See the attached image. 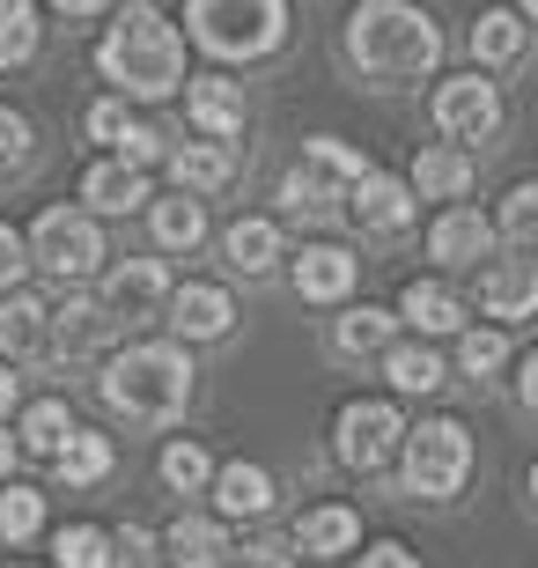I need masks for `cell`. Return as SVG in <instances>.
Wrapping results in <instances>:
<instances>
[{
  "label": "cell",
  "instance_id": "19",
  "mask_svg": "<svg viewBox=\"0 0 538 568\" xmlns=\"http://www.w3.org/2000/svg\"><path fill=\"white\" fill-rule=\"evenodd\" d=\"M406 192H414V200H465V192H473V155L450 148V141L420 148L414 170H406Z\"/></svg>",
  "mask_w": 538,
  "mask_h": 568
},
{
  "label": "cell",
  "instance_id": "37",
  "mask_svg": "<svg viewBox=\"0 0 538 568\" xmlns=\"http://www.w3.org/2000/svg\"><path fill=\"white\" fill-rule=\"evenodd\" d=\"M457 369H465V377H495V369H509V333H495V325H487V333H457Z\"/></svg>",
  "mask_w": 538,
  "mask_h": 568
},
{
  "label": "cell",
  "instance_id": "23",
  "mask_svg": "<svg viewBox=\"0 0 538 568\" xmlns=\"http://www.w3.org/2000/svg\"><path fill=\"white\" fill-rule=\"evenodd\" d=\"M354 266L339 244H311V252L295 258V295H311V303H347V288H354Z\"/></svg>",
  "mask_w": 538,
  "mask_h": 568
},
{
  "label": "cell",
  "instance_id": "25",
  "mask_svg": "<svg viewBox=\"0 0 538 568\" xmlns=\"http://www.w3.org/2000/svg\"><path fill=\"white\" fill-rule=\"evenodd\" d=\"M44 311H52V303H38V295H22V288L0 295V362L44 355Z\"/></svg>",
  "mask_w": 538,
  "mask_h": 568
},
{
  "label": "cell",
  "instance_id": "39",
  "mask_svg": "<svg viewBox=\"0 0 538 568\" xmlns=\"http://www.w3.org/2000/svg\"><path fill=\"white\" fill-rule=\"evenodd\" d=\"M495 236H509V252H524L538 236V185H517L509 200H501V230Z\"/></svg>",
  "mask_w": 538,
  "mask_h": 568
},
{
  "label": "cell",
  "instance_id": "34",
  "mask_svg": "<svg viewBox=\"0 0 538 568\" xmlns=\"http://www.w3.org/2000/svg\"><path fill=\"white\" fill-rule=\"evenodd\" d=\"M111 531L104 525H60L52 531V568H104Z\"/></svg>",
  "mask_w": 538,
  "mask_h": 568
},
{
  "label": "cell",
  "instance_id": "24",
  "mask_svg": "<svg viewBox=\"0 0 538 568\" xmlns=\"http://www.w3.org/2000/svg\"><path fill=\"white\" fill-rule=\"evenodd\" d=\"M392 333H398V317H392V311H376V303H354V311L332 317V355L369 362V355H384V347H392Z\"/></svg>",
  "mask_w": 538,
  "mask_h": 568
},
{
  "label": "cell",
  "instance_id": "12",
  "mask_svg": "<svg viewBox=\"0 0 538 568\" xmlns=\"http://www.w3.org/2000/svg\"><path fill=\"white\" fill-rule=\"evenodd\" d=\"M229 317H236V303H229V288H214V281H185V288L163 295V325L177 333V347H185V339H222Z\"/></svg>",
  "mask_w": 538,
  "mask_h": 568
},
{
  "label": "cell",
  "instance_id": "32",
  "mask_svg": "<svg viewBox=\"0 0 538 568\" xmlns=\"http://www.w3.org/2000/svg\"><path fill=\"white\" fill-rule=\"evenodd\" d=\"M207 236V207L192 200V192H177V200H155V244L163 252H192Z\"/></svg>",
  "mask_w": 538,
  "mask_h": 568
},
{
  "label": "cell",
  "instance_id": "15",
  "mask_svg": "<svg viewBox=\"0 0 538 568\" xmlns=\"http://www.w3.org/2000/svg\"><path fill=\"white\" fill-rule=\"evenodd\" d=\"M111 333H119V325L97 311V295H67L60 311H44V355H67V362H74V355H97Z\"/></svg>",
  "mask_w": 538,
  "mask_h": 568
},
{
  "label": "cell",
  "instance_id": "20",
  "mask_svg": "<svg viewBox=\"0 0 538 568\" xmlns=\"http://www.w3.org/2000/svg\"><path fill=\"white\" fill-rule=\"evenodd\" d=\"M222 258H229V274H273V258H281V222H266V214H236L222 230Z\"/></svg>",
  "mask_w": 538,
  "mask_h": 568
},
{
  "label": "cell",
  "instance_id": "3",
  "mask_svg": "<svg viewBox=\"0 0 538 568\" xmlns=\"http://www.w3.org/2000/svg\"><path fill=\"white\" fill-rule=\"evenodd\" d=\"M97 392H104V406L119 414V422L163 428V422H177L185 399H192V355L177 347V339H133L125 355L104 362Z\"/></svg>",
  "mask_w": 538,
  "mask_h": 568
},
{
  "label": "cell",
  "instance_id": "36",
  "mask_svg": "<svg viewBox=\"0 0 538 568\" xmlns=\"http://www.w3.org/2000/svg\"><path fill=\"white\" fill-rule=\"evenodd\" d=\"M30 155H38V126H30L16 104H0V185H8V178H22V170H30Z\"/></svg>",
  "mask_w": 538,
  "mask_h": 568
},
{
  "label": "cell",
  "instance_id": "43",
  "mask_svg": "<svg viewBox=\"0 0 538 568\" xmlns=\"http://www.w3.org/2000/svg\"><path fill=\"white\" fill-rule=\"evenodd\" d=\"M22 274H30V252H22V230H8L0 222V295L22 288Z\"/></svg>",
  "mask_w": 538,
  "mask_h": 568
},
{
  "label": "cell",
  "instance_id": "2",
  "mask_svg": "<svg viewBox=\"0 0 538 568\" xmlns=\"http://www.w3.org/2000/svg\"><path fill=\"white\" fill-rule=\"evenodd\" d=\"M347 60L384 89H406L420 74H435L443 60V30L428 22V8L414 0H354L347 16Z\"/></svg>",
  "mask_w": 538,
  "mask_h": 568
},
{
  "label": "cell",
  "instance_id": "21",
  "mask_svg": "<svg viewBox=\"0 0 538 568\" xmlns=\"http://www.w3.org/2000/svg\"><path fill=\"white\" fill-rule=\"evenodd\" d=\"M163 568H229V539L214 517H177V525L155 539Z\"/></svg>",
  "mask_w": 538,
  "mask_h": 568
},
{
  "label": "cell",
  "instance_id": "18",
  "mask_svg": "<svg viewBox=\"0 0 538 568\" xmlns=\"http://www.w3.org/2000/svg\"><path fill=\"white\" fill-rule=\"evenodd\" d=\"M479 311L501 317V325H524L538 311V274L531 258H495L487 274H479Z\"/></svg>",
  "mask_w": 538,
  "mask_h": 568
},
{
  "label": "cell",
  "instance_id": "51",
  "mask_svg": "<svg viewBox=\"0 0 538 568\" xmlns=\"http://www.w3.org/2000/svg\"><path fill=\"white\" fill-rule=\"evenodd\" d=\"M16 568H22V561H16Z\"/></svg>",
  "mask_w": 538,
  "mask_h": 568
},
{
  "label": "cell",
  "instance_id": "5",
  "mask_svg": "<svg viewBox=\"0 0 538 568\" xmlns=\"http://www.w3.org/2000/svg\"><path fill=\"white\" fill-rule=\"evenodd\" d=\"M398 458H406V487H414L420 503H450L457 487H465V473H473V436H465V422L435 414V422L398 436Z\"/></svg>",
  "mask_w": 538,
  "mask_h": 568
},
{
  "label": "cell",
  "instance_id": "1",
  "mask_svg": "<svg viewBox=\"0 0 538 568\" xmlns=\"http://www.w3.org/2000/svg\"><path fill=\"white\" fill-rule=\"evenodd\" d=\"M97 74L111 82V97H177L185 89V38H177V22L163 8H148V0H125L119 16L104 22V38H97Z\"/></svg>",
  "mask_w": 538,
  "mask_h": 568
},
{
  "label": "cell",
  "instance_id": "17",
  "mask_svg": "<svg viewBox=\"0 0 538 568\" xmlns=\"http://www.w3.org/2000/svg\"><path fill=\"white\" fill-rule=\"evenodd\" d=\"M398 317L414 325V333H428V339H443V333H465V295L450 288L443 274H428V281H406V295H398Z\"/></svg>",
  "mask_w": 538,
  "mask_h": 568
},
{
  "label": "cell",
  "instance_id": "50",
  "mask_svg": "<svg viewBox=\"0 0 538 568\" xmlns=\"http://www.w3.org/2000/svg\"><path fill=\"white\" fill-rule=\"evenodd\" d=\"M517 16H524V22H531V16H538V0H517Z\"/></svg>",
  "mask_w": 538,
  "mask_h": 568
},
{
  "label": "cell",
  "instance_id": "13",
  "mask_svg": "<svg viewBox=\"0 0 538 568\" xmlns=\"http://www.w3.org/2000/svg\"><path fill=\"white\" fill-rule=\"evenodd\" d=\"M428 258L435 266H479V258H495V222L479 207H443L435 214V230H428Z\"/></svg>",
  "mask_w": 538,
  "mask_h": 568
},
{
  "label": "cell",
  "instance_id": "7",
  "mask_svg": "<svg viewBox=\"0 0 538 568\" xmlns=\"http://www.w3.org/2000/svg\"><path fill=\"white\" fill-rule=\"evenodd\" d=\"M362 170L369 163H362L347 141H303V155H295L288 178H281V200H288V214H332L354 192Z\"/></svg>",
  "mask_w": 538,
  "mask_h": 568
},
{
  "label": "cell",
  "instance_id": "38",
  "mask_svg": "<svg viewBox=\"0 0 538 568\" xmlns=\"http://www.w3.org/2000/svg\"><path fill=\"white\" fill-rule=\"evenodd\" d=\"M214 480V465H207V450L200 443H163V487H177V495H200V487Z\"/></svg>",
  "mask_w": 538,
  "mask_h": 568
},
{
  "label": "cell",
  "instance_id": "6",
  "mask_svg": "<svg viewBox=\"0 0 538 568\" xmlns=\"http://www.w3.org/2000/svg\"><path fill=\"white\" fill-rule=\"evenodd\" d=\"M22 252H30V266L52 281H89L97 266H104V230H97V214L82 207H44L38 214V230L22 236Z\"/></svg>",
  "mask_w": 538,
  "mask_h": 568
},
{
  "label": "cell",
  "instance_id": "46",
  "mask_svg": "<svg viewBox=\"0 0 538 568\" xmlns=\"http://www.w3.org/2000/svg\"><path fill=\"white\" fill-rule=\"evenodd\" d=\"M16 399H22V377H16V362H0V422L16 414Z\"/></svg>",
  "mask_w": 538,
  "mask_h": 568
},
{
  "label": "cell",
  "instance_id": "22",
  "mask_svg": "<svg viewBox=\"0 0 538 568\" xmlns=\"http://www.w3.org/2000/svg\"><path fill=\"white\" fill-rule=\"evenodd\" d=\"M148 200V178L133 163H89V178H82V214H133Z\"/></svg>",
  "mask_w": 538,
  "mask_h": 568
},
{
  "label": "cell",
  "instance_id": "16",
  "mask_svg": "<svg viewBox=\"0 0 538 568\" xmlns=\"http://www.w3.org/2000/svg\"><path fill=\"white\" fill-rule=\"evenodd\" d=\"M362 547V517H354L347 503H317L295 517V554L303 561H339V554Z\"/></svg>",
  "mask_w": 538,
  "mask_h": 568
},
{
  "label": "cell",
  "instance_id": "26",
  "mask_svg": "<svg viewBox=\"0 0 538 568\" xmlns=\"http://www.w3.org/2000/svg\"><path fill=\"white\" fill-rule=\"evenodd\" d=\"M207 487H214V503H222V517H266V509H273V473H266V465L236 458V465H222Z\"/></svg>",
  "mask_w": 538,
  "mask_h": 568
},
{
  "label": "cell",
  "instance_id": "49",
  "mask_svg": "<svg viewBox=\"0 0 538 568\" xmlns=\"http://www.w3.org/2000/svg\"><path fill=\"white\" fill-rule=\"evenodd\" d=\"M16 458H22V450H16V436H0V473H8Z\"/></svg>",
  "mask_w": 538,
  "mask_h": 568
},
{
  "label": "cell",
  "instance_id": "8",
  "mask_svg": "<svg viewBox=\"0 0 538 568\" xmlns=\"http://www.w3.org/2000/svg\"><path fill=\"white\" fill-rule=\"evenodd\" d=\"M97 311L111 317V325H148V317H163V295H170V274L163 258H111V266H97Z\"/></svg>",
  "mask_w": 538,
  "mask_h": 568
},
{
  "label": "cell",
  "instance_id": "47",
  "mask_svg": "<svg viewBox=\"0 0 538 568\" xmlns=\"http://www.w3.org/2000/svg\"><path fill=\"white\" fill-rule=\"evenodd\" d=\"M517 406H538V362H517Z\"/></svg>",
  "mask_w": 538,
  "mask_h": 568
},
{
  "label": "cell",
  "instance_id": "35",
  "mask_svg": "<svg viewBox=\"0 0 538 568\" xmlns=\"http://www.w3.org/2000/svg\"><path fill=\"white\" fill-rule=\"evenodd\" d=\"M38 531H44V495L38 487H8V495H0V539L22 547V539H38Z\"/></svg>",
  "mask_w": 538,
  "mask_h": 568
},
{
  "label": "cell",
  "instance_id": "42",
  "mask_svg": "<svg viewBox=\"0 0 538 568\" xmlns=\"http://www.w3.org/2000/svg\"><path fill=\"white\" fill-rule=\"evenodd\" d=\"M111 155H119V163H133V170H141V163H155V155H163V133L148 126V119H133V126H125V141L111 148Z\"/></svg>",
  "mask_w": 538,
  "mask_h": 568
},
{
  "label": "cell",
  "instance_id": "30",
  "mask_svg": "<svg viewBox=\"0 0 538 568\" xmlns=\"http://www.w3.org/2000/svg\"><path fill=\"white\" fill-rule=\"evenodd\" d=\"M67 436H74V414H67V399H38L30 414H22V428H16V450H30V458H60Z\"/></svg>",
  "mask_w": 538,
  "mask_h": 568
},
{
  "label": "cell",
  "instance_id": "28",
  "mask_svg": "<svg viewBox=\"0 0 538 568\" xmlns=\"http://www.w3.org/2000/svg\"><path fill=\"white\" fill-rule=\"evenodd\" d=\"M229 170H236V155H229V141H185V148H170V178H177V192H214L229 185Z\"/></svg>",
  "mask_w": 538,
  "mask_h": 568
},
{
  "label": "cell",
  "instance_id": "31",
  "mask_svg": "<svg viewBox=\"0 0 538 568\" xmlns=\"http://www.w3.org/2000/svg\"><path fill=\"white\" fill-rule=\"evenodd\" d=\"M52 465H60L67 487H97V480L111 473V436H97V428H74V436L60 443V458H52Z\"/></svg>",
  "mask_w": 538,
  "mask_h": 568
},
{
  "label": "cell",
  "instance_id": "41",
  "mask_svg": "<svg viewBox=\"0 0 538 568\" xmlns=\"http://www.w3.org/2000/svg\"><path fill=\"white\" fill-rule=\"evenodd\" d=\"M104 568H163V561H155V539H148L141 525H125V531H111Z\"/></svg>",
  "mask_w": 538,
  "mask_h": 568
},
{
  "label": "cell",
  "instance_id": "45",
  "mask_svg": "<svg viewBox=\"0 0 538 568\" xmlns=\"http://www.w3.org/2000/svg\"><path fill=\"white\" fill-rule=\"evenodd\" d=\"M354 568H420V561H414L406 547H392V539H384V547H369V554H362Z\"/></svg>",
  "mask_w": 538,
  "mask_h": 568
},
{
  "label": "cell",
  "instance_id": "10",
  "mask_svg": "<svg viewBox=\"0 0 538 568\" xmlns=\"http://www.w3.org/2000/svg\"><path fill=\"white\" fill-rule=\"evenodd\" d=\"M435 126L450 133V148H473V141H495L501 133V89L487 74H457V82L435 89Z\"/></svg>",
  "mask_w": 538,
  "mask_h": 568
},
{
  "label": "cell",
  "instance_id": "14",
  "mask_svg": "<svg viewBox=\"0 0 538 568\" xmlns=\"http://www.w3.org/2000/svg\"><path fill=\"white\" fill-rule=\"evenodd\" d=\"M185 119L200 126V141L244 133V82H229V74H185Z\"/></svg>",
  "mask_w": 538,
  "mask_h": 568
},
{
  "label": "cell",
  "instance_id": "27",
  "mask_svg": "<svg viewBox=\"0 0 538 568\" xmlns=\"http://www.w3.org/2000/svg\"><path fill=\"white\" fill-rule=\"evenodd\" d=\"M524 44H531V22H524L517 8H487V16L473 22V60L479 67H517Z\"/></svg>",
  "mask_w": 538,
  "mask_h": 568
},
{
  "label": "cell",
  "instance_id": "4",
  "mask_svg": "<svg viewBox=\"0 0 538 568\" xmlns=\"http://www.w3.org/2000/svg\"><path fill=\"white\" fill-rule=\"evenodd\" d=\"M185 30L214 60H266L288 38V0H185Z\"/></svg>",
  "mask_w": 538,
  "mask_h": 568
},
{
  "label": "cell",
  "instance_id": "48",
  "mask_svg": "<svg viewBox=\"0 0 538 568\" xmlns=\"http://www.w3.org/2000/svg\"><path fill=\"white\" fill-rule=\"evenodd\" d=\"M52 8H67V16H104V8H119V0H52Z\"/></svg>",
  "mask_w": 538,
  "mask_h": 568
},
{
  "label": "cell",
  "instance_id": "9",
  "mask_svg": "<svg viewBox=\"0 0 538 568\" xmlns=\"http://www.w3.org/2000/svg\"><path fill=\"white\" fill-rule=\"evenodd\" d=\"M398 436H406V414L392 399L339 406V465H354V473H384L398 458Z\"/></svg>",
  "mask_w": 538,
  "mask_h": 568
},
{
  "label": "cell",
  "instance_id": "11",
  "mask_svg": "<svg viewBox=\"0 0 538 568\" xmlns=\"http://www.w3.org/2000/svg\"><path fill=\"white\" fill-rule=\"evenodd\" d=\"M339 207H347V222L362 236H406V230H414V207H420V200L406 192V178H392V170H362Z\"/></svg>",
  "mask_w": 538,
  "mask_h": 568
},
{
  "label": "cell",
  "instance_id": "29",
  "mask_svg": "<svg viewBox=\"0 0 538 568\" xmlns=\"http://www.w3.org/2000/svg\"><path fill=\"white\" fill-rule=\"evenodd\" d=\"M376 362H384L392 392H406V399H428V392H443V377H450V369H443V355H435V347H420V339H414V347H398V339H392Z\"/></svg>",
  "mask_w": 538,
  "mask_h": 568
},
{
  "label": "cell",
  "instance_id": "33",
  "mask_svg": "<svg viewBox=\"0 0 538 568\" xmlns=\"http://www.w3.org/2000/svg\"><path fill=\"white\" fill-rule=\"evenodd\" d=\"M38 52V0H0V67H22Z\"/></svg>",
  "mask_w": 538,
  "mask_h": 568
},
{
  "label": "cell",
  "instance_id": "44",
  "mask_svg": "<svg viewBox=\"0 0 538 568\" xmlns=\"http://www.w3.org/2000/svg\"><path fill=\"white\" fill-rule=\"evenodd\" d=\"M229 568H295V554H281V547H244V554H229Z\"/></svg>",
  "mask_w": 538,
  "mask_h": 568
},
{
  "label": "cell",
  "instance_id": "40",
  "mask_svg": "<svg viewBox=\"0 0 538 568\" xmlns=\"http://www.w3.org/2000/svg\"><path fill=\"white\" fill-rule=\"evenodd\" d=\"M133 119H141V111L125 104V97H97V104H89V141L119 148V141H125V126H133Z\"/></svg>",
  "mask_w": 538,
  "mask_h": 568
}]
</instances>
